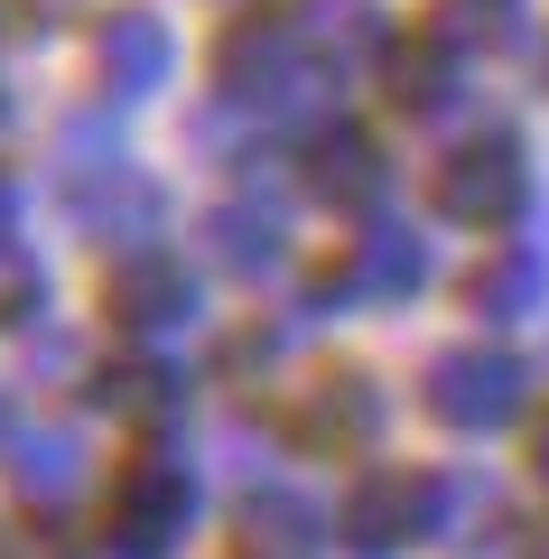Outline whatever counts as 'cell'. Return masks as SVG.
I'll return each instance as SVG.
<instances>
[{"mask_svg":"<svg viewBox=\"0 0 549 559\" xmlns=\"http://www.w3.org/2000/svg\"><path fill=\"white\" fill-rule=\"evenodd\" d=\"M522 392H530V373H522L512 345H447L429 364V411L447 429H503L522 411Z\"/></svg>","mask_w":549,"mask_h":559,"instance_id":"obj_1","label":"cell"},{"mask_svg":"<svg viewBox=\"0 0 549 559\" xmlns=\"http://www.w3.org/2000/svg\"><path fill=\"white\" fill-rule=\"evenodd\" d=\"M215 75H224V94H252L261 112H279L289 94L317 84V47H308L298 20H242L234 38L215 47Z\"/></svg>","mask_w":549,"mask_h":559,"instance_id":"obj_2","label":"cell"},{"mask_svg":"<svg viewBox=\"0 0 549 559\" xmlns=\"http://www.w3.org/2000/svg\"><path fill=\"white\" fill-rule=\"evenodd\" d=\"M438 513H447V485L419 476V466H401V476H373L363 495L345 503V540L382 559V550H410V540H429Z\"/></svg>","mask_w":549,"mask_h":559,"instance_id":"obj_3","label":"cell"},{"mask_svg":"<svg viewBox=\"0 0 549 559\" xmlns=\"http://www.w3.org/2000/svg\"><path fill=\"white\" fill-rule=\"evenodd\" d=\"M522 197H530V178H522V140L512 131L466 140V150L447 159V178H438V205H447L456 224H512Z\"/></svg>","mask_w":549,"mask_h":559,"instance_id":"obj_4","label":"cell"},{"mask_svg":"<svg viewBox=\"0 0 549 559\" xmlns=\"http://www.w3.org/2000/svg\"><path fill=\"white\" fill-rule=\"evenodd\" d=\"M177 522H187V476L177 466H131L112 495V540L131 559H150L158 540H177Z\"/></svg>","mask_w":549,"mask_h":559,"instance_id":"obj_5","label":"cell"},{"mask_svg":"<svg viewBox=\"0 0 549 559\" xmlns=\"http://www.w3.org/2000/svg\"><path fill=\"white\" fill-rule=\"evenodd\" d=\"M373 429H382V401H373V382H363V373L317 382L308 411H298V439H308V448H363Z\"/></svg>","mask_w":549,"mask_h":559,"instance_id":"obj_6","label":"cell"},{"mask_svg":"<svg viewBox=\"0 0 549 559\" xmlns=\"http://www.w3.org/2000/svg\"><path fill=\"white\" fill-rule=\"evenodd\" d=\"M94 57H103V84H112V94H150V84L168 75V28H158L150 10H121V20H103Z\"/></svg>","mask_w":549,"mask_h":559,"instance_id":"obj_7","label":"cell"},{"mask_svg":"<svg viewBox=\"0 0 549 559\" xmlns=\"http://www.w3.org/2000/svg\"><path fill=\"white\" fill-rule=\"evenodd\" d=\"M187 299H196L187 271L158 261V252H140V261H121V271H112V318L121 326H177V318H187Z\"/></svg>","mask_w":549,"mask_h":559,"instance_id":"obj_8","label":"cell"},{"mask_svg":"<svg viewBox=\"0 0 549 559\" xmlns=\"http://www.w3.org/2000/svg\"><path fill=\"white\" fill-rule=\"evenodd\" d=\"M540 289H549V261H540V252H493L485 271L466 280V308H475L485 326H512L530 299H540Z\"/></svg>","mask_w":549,"mask_h":559,"instance_id":"obj_9","label":"cell"},{"mask_svg":"<svg viewBox=\"0 0 549 559\" xmlns=\"http://www.w3.org/2000/svg\"><path fill=\"white\" fill-rule=\"evenodd\" d=\"M335 289H373V299H392V289H419V234H401V224H373V234L354 242V261L335 271Z\"/></svg>","mask_w":549,"mask_h":559,"instance_id":"obj_10","label":"cell"},{"mask_svg":"<svg viewBox=\"0 0 549 559\" xmlns=\"http://www.w3.org/2000/svg\"><path fill=\"white\" fill-rule=\"evenodd\" d=\"M242 550L252 559H317V513L298 495H252L242 503Z\"/></svg>","mask_w":549,"mask_h":559,"instance_id":"obj_11","label":"cell"},{"mask_svg":"<svg viewBox=\"0 0 549 559\" xmlns=\"http://www.w3.org/2000/svg\"><path fill=\"white\" fill-rule=\"evenodd\" d=\"M308 168H317V197H335V205H363V197L382 187V150H373L363 131H326Z\"/></svg>","mask_w":549,"mask_h":559,"instance_id":"obj_12","label":"cell"},{"mask_svg":"<svg viewBox=\"0 0 549 559\" xmlns=\"http://www.w3.org/2000/svg\"><path fill=\"white\" fill-rule=\"evenodd\" d=\"M392 94L410 103V112H447V94H456V47H447V38L392 47Z\"/></svg>","mask_w":549,"mask_h":559,"instance_id":"obj_13","label":"cell"},{"mask_svg":"<svg viewBox=\"0 0 549 559\" xmlns=\"http://www.w3.org/2000/svg\"><path fill=\"white\" fill-rule=\"evenodd\" d=\"M522 10V0H447V20H438V38L466 47V38H503V20Z\"/></svg>","mask_w":549,"mask_h":559,"instance_id":"obj_14","label":"cell"},{"mask_svg":"<svg viewBox=\"0 0 549 559\" xmlns=\"http://www.w3.org/2000/svg\"><path fill=\"white\" fill-rule=\"evenodd\" d=\"M215 242H224V261H234V271H261V261H271V224H242V215H224L215 224Z\"/></svg>","mask_w":549,"mask_h":559,"instance_id":"obj_15","label":"cell"},{"mask_svg":"<svg viewBox=\"0 0 549 559\" xmlns=\"http://www.w3.org/2000/svg\"><path fill=\"white\" fill-rule=\"evenodd\" d=\"M530 466H540V476H549V419H540V439H530Z\"/></svg>","mask_w":549,"mask_h":559,"instance_id":"obj_16","label":"cell"},{"mask_svg":"<svg viewBox=\"0 0 549 559\" xmlns=\"http://www.w3.org/2000/svg\"><path fill=\"white\" fill-rule=\"evenodd\" d=\"M530 559H549V532H540V540H530Z\"/></svg>","mask_w":549,"mask_h":559,"instance_id":"obj_17","label":"cell"}]
</instances>
